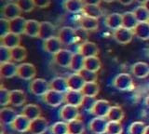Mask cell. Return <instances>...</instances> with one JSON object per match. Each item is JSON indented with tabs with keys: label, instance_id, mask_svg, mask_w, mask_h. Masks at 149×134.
I'll list each match as a JSON object with an SVG mask.
<instances>
[{
	"label": "cell",
	"instance_id": "cell-1",
	"mask_svg": "<svg viewBox=\"0 0 149 134\" xmlns=\"http://www.w3.org/2000/svg\"><path fill=\"white\" fill-rule=\"evenodd\" d=\"M112 84L116 90L119 91H130L134 87L132 77L127 73H120L116 75Z\"/></svg>",
	"mask_w": 149,
	"mask_h": 134
},
{
	"label": "cell",
	"instance_id": "cell-2",
	"mask_svg": "<svg viewBox=\"0 0 149 134\" xmlns=\"http://www.w3.org/2000/svg\"><path fill=\"white\" fill-rule=\"evenodd\" d=\"M36 76V68L33 63L22 62L18 65L17 76L22 80L32 81Z\"/></svg>",
	"mask_w": 149,
	"mask_h": 134
},
{
	"label": "cell",
	"instance_id": "cell-3",
	"mask_svg": "<svg viewBox=\"0 0 149 134\" xmlns=\"http://www.w3.org/2000/svg\"><path fill=\"white\" fill-rule=\"evenodd\" d=\"M29 90L32 94L38 97H43L50 90L49 82L43 78H35L30 83Z\"/></svg>",
	"mask_w": 149,
	"mask_h": 134
},
{
	"label": "cell",
	"instance_id": "cell-4",
	"mask_svg": "<svg viewBox=\"0 0 149 134\" xmlns=\"http://www.w3.org/2000/svg\"><path fill=\"white\" fill-rule=\"evenodd\" d=\"M59 115L61 119L63 121L69 123L74 120H77L80 117V112H79V107H76V106L69 105V104H64L62 106Z\"/></svg>",
	"mask_w": 149,
	"mask_h": 134
},
{
	"label": "cell",
	"instance_id": "cell-5",
	"mask_svg": "<svg viewBox=\"0 0 149 134\" xmlns=\"http://www.w3.org/2000/svg\"><path fill=\"white\" fill-rule=\"evenodd\" d=\"M42 98L44 103L50 107H58L64 103V94L52 90H49Z\"/></svg>",
	"mask_w": 149,
	"mask_h": 134
},
{
	"label": "cell",
	"instance_id": "cell-6",
	"mask_svg": "<svg viewBox=\"0 0 149 134\" xmlns=\"http://www.w3.org/2000/svg\"><path fill=\"white\" fill-rule=\"evenodd\" d=\"M133 36L134 35L132 30L127 29L125 27H120V28L115 30L113 33V38L116 43L120 45H127L130 43Z\"/></svg>",
	"mask_w": 149,
	"mask_h": 134
},
{
	"label": "cell",
	"instance_id": "cell-7",
	"mask_svg": "<svg viewBox=\"0 0 149 134\" xmlns=\"http://www.w3.org/2000/svg\"><path fill=\"white\" fill-rule=\"evenodd\" d=\"M73 54L74 53H72L70 50L62 49L60 51L53 55V61L60 67L69 68L73 58Z\"/></svg>",
	"mask_w": 149,
	"mask_h": 134
},
{
	"label": "cell",
	"instance_id": "cell-8",
	"mask_svg": "<svg viewBox=\"0 0 149 134\" xmlns=\"http://www.w3.org/2000/svg\"><path fill=\"white\" fill-rule=\"evenodd\" d=\"M77 37V31L70 26H64L61 28L58 33V38L63 45H71Z\"/></svg>",
	"mask_w": 149,
	"mask_h": 134
},
{
	"label": "cell",
	"instance_id": "cell-9",
	"mask_svg": "<svg viewBox=\"0 0 149 134\" xmlns=\"http://www.w3.org/2000/svg\"><path fill=\"white\" fill-rule=\"evenodd\" d=\"M108 119L106 117H94L88 123V128L93 134H104L106 133Z\"/></svg>",
	"mask_w": 149,
	"mask_h": 134
},
{
	"label": "cell",
	"instance_id": "cell-10",
	"mask_svg": "<svg viewBox=\"0 0 149 134\" xmlns=\"http://www.w3.org/2000/svg\"><path fill=\"white\" fill-rule=\"evenodd\" d=\"M111 106L112 105L107 100H97L91 113L95 117H106L110 111Z\"/></svg>",
	"mask_w": 149,
	"mask_h": 134
},
{
	"label": "cell",
	"instance_id": "cell-11",
	"mask_svg": "<svg viewBox=\"0 0 149 134\" xmlns=\"http://www.w3.org/2000/svg\"><path fill=\"white\" fill-rule=\"evenodd\" d=\"M49 128L48 120L43 117H40L31 121L29 132L31 134H45L48 131Z\"/></svg>",
	"mask_w": 149,
	"mask_h": 134
},
{
	"label": "cell",
	"instance_id": "cell-12",
	"mask_svg": "<svg viewBox=\"0 0 149 134\" xmlns=\"http://www.w3.org/2000/svg\"><path fill=\"white\" fill-rule=\"evenodd\" d=\"M84 97L85 96L81 91L69 90L66 93H64V103L76 106V107H81Z\"/></svg>",
	"mask_w": 149,
	"mask_h": 134
},
{
	"label": "cell",
	"instance_id": "cell-13",
	"mask_svg": "<svg viewBox=\"0 0 149 134\" xmlns=\"http://www.w3.org/2000/svg\"><path fill=\"white\" fill-rule=\"evenodd\" d=\"M22 10L19 8L16 2L7 3L5 4L4 7L2 8V15L3 18L7 19L8 21H11L15 18H18L22 15Z\"/></svg>",
	"mask_w": 149,
	"mask_h": 134
},
{
	"label": "cell",
	"instance_id": "cell-14",
	"mask_svg": "<svg viewBox=\"0 0 149 134\" xmlns=\"http://www.w3.org/2000/svg\"><path fill=\"white\" fill-rule=\"evenodd\" d=\"M30 124H31V120L21 114L17 115V117L10 125V127L13 131H15L19 133H24L29 131Z\"/></svg>",
	"mask_w": 149,
	"mask_h": 134
},
{
	"label": "cell",
	"instance_id": "cell-15",
	"mask_svg": "<svg viewBox=\"0 0 149 134\" xmlns=\"http://www.w3.org/2000/svg\"><path fill=\"white\" fill-rule=\"evenodd\" d=\"M80 54H82L85 58L88 57H94L99 54V48L98 46L91 41H86L82 43L78 48V51Z\"/></svg>",
	"mask_w": 149,
	"mask_h": 134
},
{
	"label": "cell",
	"instance_id": "cell-16",
	"mask_svg": "<svg viewBox=\"0 0 149 134\" xmlns=\"http://www.w3.org/2000/svg\"><path fill=\"white\" fill-rule=\"evenodd\" d=\"M55 34H56V28L51 22H40L38 38L42 39L43 41H46L51 37H54Z\"/></svg>",
	"mask_w": 149,
	"mask_h": 134
},
{
	"label": "cell",
	"instance_id": "cell-17",
	"mask_svg": "<svg viewBox=\"0 0 149 134\" xmlns=\"http://www.w3.org/2000/svg\"><path fill=\"white\" fill-rule=\"evenodd\" d=\"M0 38H1V46L7 47L10 49L18 47V46H21V41H22L21 35L11 33V32H9V33L1 36Z\"/></svg>",
	"mask_w": 149,
	"mask_h": 134
},
{
	"label": "cell",
	"instance_id": "cell-18",
	"mask_svg": "<svg viewBox=\"0 0 149 134\" xmlns=\"http://www.w3.org/2000/svg\"><path fill=\"white\" fill-rule=\"evenodd\" d=\"M66 80H67V85H68L69 90H71L81 91L86 83L79 73L71 74V75L66 78Z\"/></svg>",
	"mask_w": 149,
	"mask_h": 134
},
{
	"label": "cell",
	"instance_id": "cell-19",
	"mask_svg": "<svg viewBox=\"0 0 149 134\" xmlns=\"http://www.w3.org/2000/svg\"><path fill=\"white\" fill-rule=\"evenodd\" d=\"M41 114H42V111H41L40 106L36 103L25 104L22 107V115L26 117L28 119H30L31 121L36 118L40 117Z\"/></svg>",
	"mask_w": 149,
	"mask_h": 134
},
{
	"label": "cell",
	"instance_id": "cell-20",
	"mask_svg": "<svg viewBox=\"0 0 149 134\" xmlns=\"http://www.w3.org/2000/svg\"><path fill=\"white\" fill-rule=\"evenodd\" d=\"M18 65H15V63L8 62L0 63V76L5 79H9L17 76Z\"/></svg>",
	"mask_w": 149,
	"mask_h": 134
},
{
	"label": "cell",
	"instance_id": "cell-21",
	"mask_svg": "<svg viewBox=\"0 0 149 134\" xmlns=\"http://www.w3.org/2000/svg\"><path fill=\"white\" fill-rule=\"evenodd\" d=\"M104 24L107 28L113 31L120 28V27H122V14L116 12L111 13L105 17Z\"/></svg>",
	"mask_w": 149,
	"mask_h": 134
},
{
	"label": "cell",
	"instance_id": "cell-22",
	"mask_svg": "<svg viewBox=\"0 0 149 134\" xmlns=\"http://www.w3.org/2000/svg\"><path fill=\"white\" fill-rule=\"evenodd\" d=\"M26 21L27 20H25L22 16H20L9 21V32L19 35H21L22 34L24 35Z\"/></svg>",
	"mask_w": 149,
	"mask_h": 134
},
{
	"label": "cell",
	"instance_id": "cell-23",
	"mask_svg": "<svg viewBox=\"0 0 149 134\" xmlns=\"http://www.w3.org/2000/svg\"><path fill=\"white\" fill-rule=\"evenodd\" d=\"M16 111L11 107H2L0 110V121L2 125H11L17 117Z\"/></svg>",
	"mask_w": 149,
	"mask_h": 134
},
{
	"label": "cell",
	"instance_id": "cell-24",
	"mask_svg": "<svg viewBox=\"0 0 149 134\" xmlns=\"http://www.w3.org/2000/svg\"><path fill=\"white\" fill-rule=\"evenodd\" d=\"M49 87H50V90L61 92V93H63V94L66 93L69 90L66 78L62 77V76H56L53 79H51L49 82Z\"/></svg>",
	"mask_w": 149,
	"mask_h": 134
},
{
	"label": "cell",
	"instance_id": "cell-25",
	"mask_svg": "<svg viewBox=\"0 0 149 134\" xmlns=\"http://www.w3.org/2000/svg\"><path fill=\"white\" fill-rule=\"evenodd\" d=\"M62 46H63V44L60 41V39L58 38V36H54V37H51L48 40L44 41L43 49L48 53L54 55L62 49Z\"/></svg>",
	"mask_w": 149,
	"mask_h": 134
},
{
	"label": "cell",
	"instance_id": "cell-26",
	"mask_svg": "<svg viewBox=\"0 0 149 134\" xmlns=\"http://www.w3.org/2000/svg\"><path fill=\"white\" fill-rule=\"evenodd\" d=\"M132 73L137 78H146L149 76V65L143 62H135L132 66Z\"/></svg>",
	"mask_w": 149,
	"mask_h": 134
},
{
	"label": "cell",
	"instance_id": "cell-27",
	"mask_svg": "<svg viewBox=\"0 0 149 134\" xmlns=\"http://www.w3.org/2000/svg\"><path fill=\"white\" fill-rule=\"evenodd\" d=\"M27 97L25 92L22 90H10V104L16 107L24 106L26 103Z\"/></svg>",
	"mask_w": 149,
	"mask_h": 134
},
{
	"label": "cell",
	"instance_id": "cell-28",
	"mask_svg": "<svg viewBox=\"0 0 149 134\" xmlns=\"http://www.w3.org/2000/svg\"><path fill=\"white\" fill-rule=\"evenodd\" d=\"M85 59L86 58L79 52L74 53L69 68L74 73H80L85 68Z\"/></svg>",
	"mask_w": 149,
	"mask_h": 134
},
{
	"label": "cell",
	"instance_id": "cell-29",
	"mask_svg": "<svg viewBox=\"0 0 149 134\" xmlns=\"http://www.w3.org/2000/svg\"><path fill=\"white\" fill-rule=\"evenodd\" d=\"M134 36L141 40H149V24L147 22H138L136 27L132 30Z\"/></svg>",
	"mask_w": 149,
	"mask_h": 134
},
{
	"label": "cell",
	"instance_id": "cell-30",
	"mask_svg": "<svg viewBox=\"0 0 149 134\" xmlns=\"http://www.w3.org/2000/svg\"><path fill=\"white\" fill-rule=\"evenodd\" d=\"M79 25L82 30L85 31H95L99 28V22L98 19L91 18L88 16H83L79 21Z\"/></svg>",
	"mask_w": 149,
	"mask_h": 134
},
{
	"label": "cell",
	"instance_id": "cell-31",
	"mask_svg": "<svg viewBox=\"0 0 149 134\" xmlns=\"http://www.w3.org/2000/svg\"><path fill=\"white\" fill-rule=\"evenodd\" d=\"M40 22L36 20H27L24 35L30 37H38Z\"/></svg>",
	"mask_w": 149,
	"mask_h": 134
},
{
	"label": "cell",
	"instance_id": "cell-32",
	"mask_svg": "<svg viewBox=\"0 0 149 134\" xmlns=\"http://www.w3.org/2000/svg\"><path fill=\"white\" fill-rule=\"evenodd\" d=\"M125 117V112L120 106H111L110 111L108 115H107L106 118L108 119V121L113 122H121Z\"/></svg>",
	"mask_w": 149,
	"mask_h": 134
},
{
	"label": "cell",
	"instance_id": "cell-33",
	"mask_svg": "<svg viewBox=\"0 0 149 134\" xmlns=\"http://www.w3.org/2000/svg\"><path fill=\"white\" fill-rule=\"evenodd\" d=\"M63 8L67 12L78 13L83 10V0H65L63 3Z\"/></svg>",
	"mask_w": 149,
	"mask_h": 134
},
{
	"label": "cell",
	"instance_id": "cell-34",
	"mask_svg": "<svg viewBox=\"0 0 149 134\" xmlns=\"http://www.w3.org/2000/svg\"><path fill=\"white\" fill-rule=\"evenodd\" d=\"M138 24V21L135 17L134 13L132 11H126L122 13V27L133 30Z\"/></svg>",
	"mask_w": 149,
	"mask_h": 134
},
{
	"label": "cell",
	"instance_id": "cell-35",
	"mask_svg": "<svg viewBox=\"0 0 149 134\" xmlns=\"http://www.w3.org/2000/svg\"><path fill=\"white\" fill-rule=\"evenodd\" d=\"M82 12L84 16L94 18V19H99L102 16V8H100V6L97 5H84Z\"/></svg>",
	"mask_w": 149,
	"mask_h": 134
},
{
	"label": "cell",
	"instance_id": "cell-36",
	"mask_svg": "<svg viewBox=\"0 0 149 134\" xmlns=\"http://www.w3.org/2000/svg\"><path fill=\"white\" fill-rule=\"evenodd\" d=\"M81 92L84 94V96L87 97H95L99 94L100 92V86L97 82H90L85 83Z\"/></svg>",
	"mask_w": 149,
	"mask_h": 134
},
{
	"label": "cell",
	"instance_id": "cell-37",
	"mask_svg": "<svg viewBox=\"0 0 149 134\" xmlns=\"http://www.w3.org/2000/svg\"><path fill=\"white\" fill-rule=\"evenodd\" d=\"M11 58L12 61L16 62H22L27 58V49L23 46H18V47L12 49Z\"/></svg>",
	"mask_w": 149,
	"mask_h": 134
},
{
	"label": "cell",
	"instance_id": "cell-38",
	"mask_svg": "<svg viewBox=\"0 0 149 134\" xmlns=\"http://www.w3.org/2000/svg\"><path fill=\"white\" fill-rule=\"evenodd\" d=\"M85 124L79 118L68 123L69 134H83L85 132Z\"/></svg>",
	"mask_w": 149,
	"mask_h": 134
},
{
	"label": "cell",
	"instance_id": "cell-39",
	"mask_svg": "<svg viewBox=\"0 0 149 134\" xmlns=\"http://www.w3.org/2000/svg\"><path fill=\"white\" fill-rule=\"evenodd\" d=\"M101 67H102L101 60L97 56L88 57L85 59V69H87V70L98 73Z\"/></svg>",
	"mask_w": 149,
	"mask_h": 134
},
{
	"label": "cell",
	"instance_id": "cell-40",
	"mask_svg": "<svg viewBox=\"0 0 149 134\" xmlns=\"http://www.w3.org/2000/svg\"><path fill=\"white\" fill-rule=\"evenodd\" d=\"M51 134H68V123L64 121L55 122L49 128Z\"/></svg>",
	"mask_w": 149,
	"mask_h": 134
},
{
	"label": "cell",
	"instance_id": "cell-41",
	"mask_svg": "<svg viewBox=\"0 0 149 134\" xmlns=\"http://www.w3.org/2000/svg\"><path fill=\"white\" fill-rule=\"evenodd\" d=\"M146 125L142 121H134L129 126V134H144Z\"/></svg>",
	"mask_w": 149,
	"mask_h": 134
},
{
	"label": "cell",
	"instance_id": "cell-42",
	"mask_svg": "<svg viewBox=\"0 0 149 134\" xmlns=\"http://www.w3.org/2000/svg\"><path fill=\"white\" fill-rule=\"evenodd\" d=\"M132 12L134 13V15H135V17H136L138 22H148V20H149V11L143 5L140 6V7H137Z\"/></svg>",
	"mask_w": 149,
	"mask_h": 134
},
{
	"label": "cell",
	"instance_id": "cell-43",
	"mask_svg": "<svg viewBox=\"0 0 149 134\" xmlns=\"http://www.w3.org/2000/svg\"><path fill=\"white\" fill-rule=\"evenodd\" d=\"M123 126L121 122H113L108 121L106 128V134H122Z\"/></svg>",
	"mask_w": 149,
	"mask_h": 134
},
{
	"label": "cell",
	"instance_id": "cell-44",
	"mask_svg": "<svg viewBox=\"0 0 149 134\" xmlns=\"http://www.w3.org/2000/svg\"><path fill=\"white\" fill-rule=\"evenodd\" d=\"M16 3L19 6V8H21L22 12H25V13L31 12L36 8L35 3L33 0H17Z\"/></svg>",
	"mask_w": 149,
	"mask_h": 134
},
{
	"label": "cell",
	"instance_id": "cell-45",
	"mask_svg": "<svg viewBox=\"0 0 149 134\" xmlns=\"http://www.w3.org/2000/svg\"><path fill=\"white\" fill-rule=\"evenodd\" d=\"M10 104V90L4 87H1L0 90V105L2 107H6Z\"/></svg>",
	"mask_w": 149,
	"mask_h": 134
},
{
	"label": "cell",
	"instance_id": "cell-46",
	"mask_svg": "<svg viewBox=\"0 0 149 134\" xmlns=\"http://www.w3.org/2000/svg\"><path fill=\"white\" fill-rule=\"evenodd\" d=\"M79 74L81 75V76L83 77V79L85 80L86 83L97 82V80H98V75L96 72H92V71L87 70V69L84 68Z\"/></svg>",
	"mask_w": 149,
	"mask_h": 134
},
{
	"label": "cell",
	"instance_id": "cell-47",
	"mask_svg": "<svg viewBox=\"0 0 149 134\" xmlns=\"http://www.w3.org/2000/svg\"><path fill=\"white\" fill-rule=\"evenodd\" d=\"M12 61L11 58V49L4 46H0V62H8Z\"/></svg>",
	"mask_w": 149,
	"mask_h": 134
},
{
	"label": "cell",
	"instance_id": "cell-48",
	"mask_svg": "<svg viewBox=\"0 0 149 134\" xmlns=\"http://www.w3.org/2000/svg\"><path fill=\"white\" fill-rule=\"evenodd\" d=\"M96 99L94 97H84V100L82 101L81 107L84 111L86 112H91V110L93 109V106H94L95 103H96Z\"/></svg>",
	"mask_w": 149,
	"mask_h": 134
},
{
	"label": "cell",
	"instance_id": "cell-49",
	"mask_svg": "<svg viewBox=\"0 0 149 134\" xmlns=\"http://www.w3.org/2000/svg\"><path fill=\"white\" fill-rule=\"evenodd\" d=\"M9 33V21L2 18L0 19V37Z\"/></svg>",
	"mask_w": 149,
	"mask_h": 134
},
{
	"label": "cell",
	"instance_id": "cell-50",
	"mask_svg": "<svg viewBox=\"0 0 149 134\" xmlns=\"http://www.w3.org/2000/svg\"><path fill=\"white\" fill-rule=\"evenodd\" d=\"M35 6L39 8H46L50 5V0H33Z\"/></svg>",
	"mask_w": 149,
	"mask_h": 134
},
{
	"label": "cell",
	"instance_id": "cell-51",
	"mask_svg": "<svg viewBox=\"0 0 149 134\" xmlns=\"http://www.w3.org/2000/svg\"><path fill=\"white\" fill-rule=\"evenodd\" d=\"M102 0H83L84 5H97L100 6Z\"/></svg>",
	"mask_w": 149,
	"mask_h": 134
},
{
	"label": "cell",
	"instance_id": "cell-52",
	"mask_svg": "<svg viewBox=\"0 0 149 134\" xmlns=\"http://www.w3.org/2000/svg\"><path fill=\"white\" fill-rule=\"evenodd\" d=\"M118 1L123 6H130L135 1V0H118Z\"/></svg>",
	"mask_w": 149,
	"mask_h": 134
},
{
	"label": "cell",
	"instance_id": "cell-53",
	"mask_svg": "<svg viewBox=\"0 0 149 134\" xmlns=\"http://www.w3.org/2000/svg\"><path fill=\"white\" fill-rule=\"evenodd\" d=\"M144 103H146V105L149 108V94L146 97V100H144Z\"/></svg>",
	"mask_w": 149,
	"mask_h": 134
},
{
	"label": "cell",
	"instance_id": "cell-54",
	"mask_svg": "<svg viewBox=\"0 0 149 134\" xmlns=\"http://www.w3.org/2000/svg\"><path fill=\"white\" fill-rule=\"evenodd\" d=\"M143 6L144 8H146V10H147L149 11V0H146V3H144V4H143Z\"/></svg>",
	"mask_w": 149,
	"mask_h": 134
},
{
	"label": "cell",
	"instance_id": "cell-55",
	"mask_svg": "<svg viewBox=\"0 0 149 134\" xmlns=\"http://www.w3.org/2000/svg\"><path fill=\"white\" fill-rule=\"evenodd\" d=\"M137 3H139V4H142V5H143L144 3L146 2V0H135Z\"/></svg>",
	"mask_w": 149,
	"mask_h": 134
},
{
	"label": "cell",
	"instance_id": "cell-56",
	"mask_svg": "<svg viewBox=\"0 0 149 134\" xmlns=\"http://www.w3.org/2000/svg\"><path fill=\"white\" fill-rule=\"evenodd\" d=\"M3 2H6V4L7 3H11V2H13V1H17V0H2Z\"/></svg>",
	"mask_w": 149,
	"mask_h": 134
},
{
	"label": "cell",
	"instance_id": "cell-57",
	"mask_svg": "<svg viewBox=\"0 0 149 134\" xmlns=\"http://www.w3.org/2000/svg\"><path fill=\"white\" fill-rule=\"evenodd\" d=\"M102 1H104V2H105V3H112V2L116 1V0H102Z\"/></svg>",
	"mask_w": 149,
	"mask_h": 134
},
{
	"label": "cell",
	"instance_id": "cell-58",
	"mask_svg": "<svg viewBox=\"0 0 149 134\" xmlns=\"http://www.w3.org/2000/svg\"><path fill=\"white\" fill-rule=\"evenodd\" d=\"M144 134H149V125L146 126V131H144Z\"/></svg>",
	"mask_w": 149,
	"mask_h": 134
},
{
	"label": "cell",
	"instance_id": "cell-59",
	"mask_svg": "<svg viewBox=\"0 0 149 134\" xmlns=\"http://www.w3.org/2000/svg\"><path fill=\"white\" fill-rule=\"evenodd\" d=\"M148 22V24H149V20H148V22Z\"/></svg>",
	"mask_w": 149,
	"mask_h": 134
},
{
	"label": "cell",
	"instance_id": "cell-60",
	"mask_svg": "<svg viewBox=\"0 0 149 134\" xmlns=\"http://www.w3.org/2000/svg\"><path fill=\"white\" fill-rule=\"evenodd\" d=\"M68 134H69V133H68Z\"/></svg>",
	"mask_w": 149,
	"mask_h": 134
}]
</instances>
